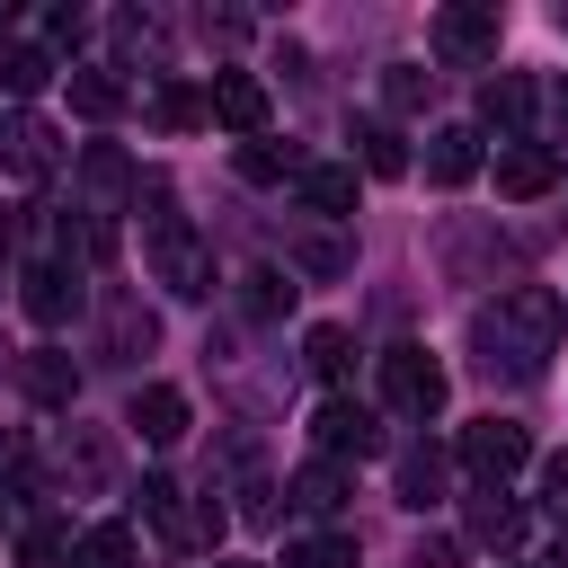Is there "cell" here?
Returning <instances> with one entry per match:
<instances>
[{
	"mask_svg": "<svg viewBox=\"0 0 568 568\" xmlns=\"http://www.w3.org/2000/svg\"><path fill=\"white\" fill-rule=\"evenodd\" d=\"M559 124H568V80H559Z\"/></svg>",
	"mask_w": 568,
	"mask_h": 568,
	"instance_id": "cell-35",
	"label": "cell"
},
{
	"mask_svg": "<svg viewBox=\"0 0 568 568\" xmlns=\"http://www.w3.org/2000/svg\"><path fill=\"white\" fill-rule=\"evenodd\" d=\"M18 568H71V532L62 524H27L18 532Z\"/></svg>",
	"mask_w": 568,
	"mask_h": 568,
	"instance_id": "cell-25",
	"label": "cell"
},
{
	"mask_svg": "<svg viewBox=\"0 0 568 568\" xmlns=\"http://www.w3.org/2000/svg\"><path fill=\"white\" fill-rule=\"evenodd\" d=\"M426 98V71L417 62H390V106H417Z\"/></svg>",
	"mask_w": 568,
	"mask_h": 568,
	"instance_id": "cell-32",
	"label": "cell"
},
{
	"mask_svg": "<svg viewBox=\"0 0 568 568\" xmlns=\"http://www.w3.org/2000/svg\"><path fill=\"white\" fill-rule=\"evenodd\" d=\"M382 408L435 417V408H444V364H435L426 346H390V355H382Z\"/></svg>",
	"mask_w": 568,
	"mask_h": 568,
	"instance_id": "cell-4",
	"label": "cell"
},
{
	"mask_svg": "<svg viewBox=\"0 0 568 568\" xmlns=\"http://www.w3.org/2000/svg\"><path fill=\"white\" fill-rule=\"evenodd\" d=\"M355 142H364V169H373V178H399V169H408V142H399L382 115H364V124H355Z\"/></svg>",
	"mask_w": 568,
	"mask_h": 568,
	"instance_id": "cell-23",
	"label": "cell"
},
{
	"mask_svg": "<svg viewBox=\"0 0 568 568\" xmlns=\"http://www.w3.org/2000/svg\"><path fill=\"white\" fill-rule=\"evenodd\" d=\"M399 497H408V506H435V497H444V462H435V453H399Z\"/></svg>",
	"mask_w": 568,
	"mask_h": 568,
	"instance_id": "cell-26",
	"label": "cell"
},
{
	"mask_svg": "<svg viewBox=\"0 0 568 568\" xmlns=\"http://www.w3.org/2000/svg\"><path fill=\"white\" fill-rule=\"evenodd\" d=\"M142 515H151L160 541H186L195 550V515H186V488L178 479H142Z\"/></svg>",
	"mask_w": 568,
	"mask_h": 568,
	"instance_id": "cell-18",
	"label": "cell"
},
{
	"mask_svg": "<svg viewBox=\"0 0 568 568\" xmlns=\"http://www.w3.org/2000/svg\"><path fill=\"white\" fill-rule=\"evenodd\" d=\"M311 435H320V462H364L382 435H373V408H355V399H320V417H311Z\"/></svg>",
	"mask_w": 568,
	"mask_h": 568,
	"instance_id": "cell-10",
	"label": "cell"
},
{
	"mask_svg": "<svg viewBox=\"0 0 568 568\" xmlns=\"http://www.w3.org/2000/svg\"><path fill=\"white\" fill-rule=\"evenodd\" d=\"M559 328H568V311H559L550 284H506L497 302L470 311V355H479V373L532 382V373L559 355Z\"/></svg>",
	"mask_w": 568,
	"mask_h": 568,
	"instance_id": "cell-1",
	"label": "cell"
},
{
	"mask_svg": "<svg viewBox=\"0 0 568 568\" xmlns=\"http://www.w3.org/2000/svg\"><path fill=\"white\" fill-rule=\"evenodd\" d=\"M559 36H568V9H559Z\"/></svg>",
	"mask_w": 568,
	"mask_h": 568,
	"instance_id": "cell-37",
	"label": "cell"
},
{
	"mask_svg": "<svg viewBox=\"0 0 568 568\" xmlns=\"http://www.w3.org/2000/svg\"><path fill=\"white\" fill-rule=\"evenodd\" d=\"M18 284H27L18 302H27V320H36V328H62V320L80 311V275H71L62 257H44V266H27Z\"/></svg>",
	"mask_w": 568,
	"mask_h": 568,
	"instance_id": "cell-9",
	"label": "cell"
},
{
	"mask_svg": "<svg viewBox=\"0 0 568 568\" xmlns=\"http://www.w3.org/2000/svg\"><path fill=\"white\" fill-rule=\"evenodd\" d=\"M417 568H462V541H444V532H435V541H417Z\"/></svg>",
	"mask_w": 568,
	"mask_h": 568,
	"instance_id": "cell-33",
	"label": "cell"
},
{
	"mask_svg": "<svg viewBox=\"0 0 568 568\" xmlns=\"http://www.w3.org/2000/svg\"><path fill=\"white\" fill-rule=\"evenodd\" d=\"M541 506L568 524V453H550V462H541Z\"/></svg>",
	"mask_w": 568,
	"mask_h": 568,
	"instance_id": "cell-31",
	"label": "cell"
},
{
	"mask_svg": "<svg viewBox=\"0 0 568 568\" xmlns=\"http://www.w3.org/2000/svg\"><path fill=\"white\" fill-rule=\"evenodd\" d=\"M71 568H133V524H89L71 541Z\"/></svg>",
	"mask_w": 568,
	"mask_h": 568,
	"instance_id": "cell-19",
	"label": "cell"
},
{
	"mask_svg": "<svg viewBox=\"0 0 568 568\" xmlns=\"http://www.w3.org/2000/svg\"><path fill=\"white\" fill-rule=\"evenodd\" d=\"M302 355H311V373H320V382H346V373H355V337H346V328H311V337H302Z\"/></svg>",
	"mask_w": 568,
	"mask_h": 568,
	"instance_id": "cell-24",
	"label": "cell"
},
{
	"mask_svg": "<svg viewBox=\"0 0 568 568\" xmlns=\"http://www.w3.org/2000/svg\"><path fill=\"white\" fill-rule=\"evenodd\" d=\"M44 80H53V53L44 44H0V89L9 98H36Z\"/></svg>",
	"mask_w": 568,
	"mask_h": 568,
	"instance_id": "cell-22",
	"label": "cell"
},
{
	"mask_svg": "<svg viewBox=\"0 0 568 568\" xmlns=\"http://www.w3.org/2000/svg\"><path fill=\"white\" fill-rule=\"evenodd\" d=\"M204 115L257 142V133H266V80H257V71H213V89H204Z\"/></svg>",
	"mask_w": 568,
	"mask_h": 568,
	"instance_id": "cell-7",
	"label": "cell"
},
{
	"mask_svg": "<svg viewBox=\"0 0 568 568\" xmlns=\"http://www.w3.org/2000/svg\"><path fill=\"white\" fill-rule=\"evenodd\" d=\"M133 435L142 444H178L186 435V390L178 382H142L133 390Z\"/></svg>",
	"mask_w": 568,
	"mask_h": 568,
	"instance_id": "cell-15",
	"label": "cell"
},
{
	"mask_svg": "<svg viewBox=\"0 0 568 568\" xmlns=\"http://www.w3.org/2000/svg\"><path fill=\"white\" fill-rule=\"evenodd\" d=\"M524 115H532V80L488 71L479 80V124H497V142H524Z\"/></svg>",
	"mask_w": 568,
	"mask_h": 568,
	"instance_id": "cell-12",
	"label": "cell"
},
{
	"mask_svg": "<svg viewBox=\"0 0 568 568\" xmlns=\"http://www.w3.org/2000/svg\"><path fill=\"white\" fill-rule=\"evenodd\" d=\"M53 124L44 115H0V178H18V186H44L53 178Z\"/></svg>",
	"mask_w": 568,
	"mask_h": 568,
	"instance_id": "cell-6",
	"label": "cell"
},
{
	"mask_svg": "<svg viewBox=\"0 0 568 568\" xmlns=\"http://www.w3.org/2000/svg\"><path fill=\"white\" fill-rule=\"evenodd\" d=\"M346 488H355L346 462H302V470H293V506H302V515H337Z\"/></svg>",
	"mask_w": 568,
	"mask_h": 568,
	"instance_id": "cell-17",
	"label": "cell"
},
{
	"mask_svg": "<svg viewBox=\"0 0 568 568\" xmlns=\"http://www.w3.org/2000/svg\"><path fill=\"white\" fill-rule=\"evenodd\" d=\"M293 186H302V204H311L320 222H346V213H355V169H346V160H302Z\"/></svg>",
	"mask_w": 568,
	"mask_h": 568,
	"instance_id": "cell-13",
	"label": "cell"
},
{
	"mask_svg": "<svg viewBox=\"0 0 568 568\" xmlns=\"http://www.w3.org/2000/svg\"><path fill=\"white\" fill-rule=\"evenodd\" d=\"M550 568H568V541H559V550H550Z\"/></svg>",
	"mask_w": 568,
	"mask_h": 568,
	"instance_id": "cell-34",
	"label": "cell"
},
{
	"mask_svg": "<svg viewBox=\"0 0 568 568\" xmlns=\"http://www.w3.org/2000/svg\"><path fill=\"white\" fill-rule=\"evenodd\" d=\"M479 160H488V151H479V124H435V133H426V178H435V186H470Z\"/></svg>",
	"mask_w": 568,
	"mask_h": 568,
	"instance_id": "cell-11",
	"label": "cell"
},
{
	"mask_svg": "<svg viewBox=\"0 0 568 568\" xmlns=\"http://www.w3.org/2000/svg\"><path fill=\"white\" fill-rule=\"evenodd\" d=\"M142 204H151V213H142V240H151V266H160V284H169V293H186V302H204V293H213V257H204V248H195V231L178 222L169 186H151Z\"/></svg>",
	"mask_w": 568,
	"mask_h": 568,
	"instance_id": "cell-2",
	"label": "cell"
},
{
	"mask_svg": "<svg viewBox=\"0 0 568 568\" xmlns=\"http://www.w3.org/2000/svg\"><path fill=\"white\" fill-rule=\"evenodd\" d=\"M213 568H257V559H213Z\"/></svg>",
	"mask_w": 568,
	"mask_h": 568,
	"instance_id": "cell-36",
	"label": "cell"
},
{
	"mask_svg": "<svg viewBox=\"0 0 568 568\" xmlns=\"http://www.w3.org/2000/svg\"><path fill=\"white\" fill-rule=\"evenodd\" d=\"M524 462H532V435H524L515 417H470V426H462V470H470L479 488H506Z\"/></svg>",
	"mask_w": 568,
	"mask_h": 568,
	"instance_id": "cell-3",
	"label": "cell"
},
{
	"mask_svg": "<svg viewBox=\"0 0 568 568\" xmlns=\"http://www.w3.org/2000/svg\"><path fill=\"white\" fill-rule=\"evenodd\" d=\"M462 524H470V541H479V550H515V541H524V506H515L506 488H479Z\"/></svg>",
	"mask_w": 568,
	"mask_h": 568,
	"instance_id": "cell-16",
	"label": "cell"
},
{
	"mask_svg": "<svg viewBox=\"0 0 568 568\" xmlns=\"http://www.w3.org/2000/svg\"><path fill=\"white\" fill-rule=\"evenodd\" d=\"M71 106H80V115H98V124H106V115H124V80H115V71L71 62Z\"/></svg>",
	"mask_w": 568,
	"mask_h": 568,
	"instance_id": "cell-20",
	"label": "cell"
},
{
	"mask_svg": "<svg viewBox=\"0 0 568 568\" xmlns=\"http://www.w3.org/2000/svg\"><path fill=\"white\" fill-rule=\"evenodd\" d=\"M497 36H506V18H497V0H453V9L435 18V53H444L453 71H470V62H488V53H497Z\"/></svg>",
	"mask_w": 568,
	"mask_h": 568,
	"instance_id": "cell-5",
	"label": "cell"
},
{
	"mask_svg": "<svg viewBox=\"0 0 568 568\" xmlns=\"http://www.w3.org/2000/svg\"><path fill=\"white\" fill-rule=\"evenodd\" d=\"M248 311H257V320H275V311H293V275H275V266H257V275H248Z\"/></svg>",
	"mask_w": 568,
	"mask_h": 568,
	"instance_id": "cell-28",
	"label": "cell"
},
{
	"mask_svg": "<svg viewBox=\"0 0 568 568\" xmlns=\"http://www.w3.org/2000/svg\"><path fill=\"white\" fill-rule=\"evenodd\" d=\"M550 186H559V151H550V142H506V151H497V195L532 204V195H550Z\"/></svg>",
	"mask_w": 568,
	"mask_h": 568,
	"instance_id": "cell-8",
	"label": "cell"
},
{
	"mask_svg": "<svg viewBox=\"0 0 568 568\" xmlns=\"http://www.w3.org/2000/svg\"><path fill=\"white\" fill-rule=\"evenodd\" d=\"M240 178H248V186L302 178V151H293V142H266V133H257V142H240Z\"/></svg>",
	"mask_w": 568,
	"mask_h": 568,
	"instance_id": "cell-21",
	"label": "cell"
},
{
	"mask_svg": "<svg viewBox=\"0 0 568 568\" xmlns=\"http://www.w3.org/2000/svg\"><path fill=\"white\" fill-rule=\"evenodd\" d=\"M44 44H53V53H80V44H89V18H80V9H53V18H44Z\"/></svg>",
	"mask_w": 568,
	"mask_h": 568,
	"instance_id": "cell-30",
	"label": "cell"
},
{
	"mask_svg": "<svg viewBox=\"0 0 568 568\" xmlns=\"http://www.w3.org/2000/svg\"><path fill=\"white\" fill-rule=\"evenodd\" d=\"M18 382H27L36 408H71V399H80V364H71L62 346H36V355L18 364Z\"/></svg>",
	"mask_w": 568,
	"mask_h": 568,
	"instance_id": "cell-14",
	"label": "cell"
},
{
	"mask_svg": "<svg viewBox=\"0 0 568 568\" xmlns=\"http://www.w3.org/2000/svg\"><path fill=\"white\" fill-rule=\"evenodd\" d=\"M284 568H355V541L346 532H311V541L284 550Z\"/></svg>",
	"mask_w": 568,
	"mask_h": 568,
	"instance_id": "cell-27",
	"label": "cell"
},
{
	"mask_svg": "<svg viewBox=\"0 0 568 568\" xmlns=\"http://www.w3.org/2000/svg\"><path fill=\"white\" fill-rule=\"evenodd\" d=\"M151 115L186 133V124H204V98H195V89H160V98H151Z\"/></svg>",
	"mask_w": 568,
	"mask_h": 568,
	"instance_id": "cell-29",
	"label": "cell"
}]
</instances>
